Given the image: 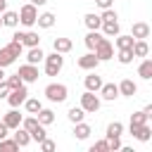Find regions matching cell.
<instances>
[{
  "label": "cell",
  "mask_w": 152,
  "mask_h": 152,
  "mask_svg": "<svg viewBox=\"0 0 152 152\" xmlns=\"http://www.w3.org/2000/svg\"><path fill=\"white\" fill-rule=\"evenodd\" d=\"M66 95H69V88L64 83H48L45 86V97L50 102H64Z\"/></svg>",
  "instance_id": "cell-1"
},
{
  "label": "cell",
  "mask_w": 152,
  "mask_h": 152,
  "mask_svg": "<svg viewBox=\"0 0 152 152\" xmlns=\"http://www.w3.org/2000/svg\"><path fill=\"white\" fill-rule=\"evenodd\" d=\"M43 62H45V74H48V76H57V74L62 71V66H64V57H62L59 52L45 55Z\"/></svg>",
  "instance_id": "cell-2"
},
{
  "label": "cell",
  "mask_w": 152,
  "mask_h": 152,
  "mask_svg": "<svg viewBox=\"0 0 152 152\" xmlns=\"http://www.w3.org/2000/svg\"><path fill=\"white\" fill-rule=\"evenodd\" d=\"M81 109H83L86 114H95V112L100 109V97H97L93 90H86V93L81 95Z\"/></svg>",
  "instance_id": "cell-3"
},
{
  "label": "cell",
  "mask_w": 152,
  "mask_h": 152,
  "mask_svg": "<svg viewBox=\"0 0 152 152\" xmlns=\"http://www.w3.org/2000/svg\"><path fill=\"white\" fill-rule=\"evenodd\" d=\"M93 52H95V57H97L100 62H104V59H112V57H114V45L109 43V38H104V36H102Z\"/></svg>",
  "instance_id": "cell-4"
},
{
  "label": "cell",
  "mask_w": 152,
  "mask_h": 152,
  "mask_svg": "<svg viewBox=\"0 0 152 152\" xmlns=\"http://www.w3.org/2000/svg\"><path fill=\"white\" fill-rule=\"evenodd\" d=\"M36 19H38V10H36V5H24L21 10H19V21L26 26V28H31L33 24H36Z\"/></svg>",
  "instance_id": "cell-5"
},
{
  "label": "cell",
  "mask_w": 152,
  "mask_h": 152,
  "mask_svg": "<svg viewBox=\"0 0 152 152\" xmlns=\"http://www.w3.org/2000/svg\"><path fill=\"white\" fill-rule=\"evenodd\" d=\"M28 97V90H26V83L24 86H19V88H12L10 93H7V102H10V107H19V104H24V100Z\"/></svg>",
  "instance_id": "cell-6"
},
{
  "label": "cell",
  "mask_w": 152,
  "mask_h": 152,
  "mask_svg": "<svg viewBox=\"0 0 152 152\" xmlns=\"http://www.w3.org/2000/svg\"><path fill=\"white\" fill-rule=\"evenodd\" d=\"M12 38L21 40V45H28V48H36V45H40V36H38L36 31H17Z\"/></svg>",
  "instance_id": "cell-7"
},
{
  "label": "cell",
  "mask_w": 152,
  "mask_h": 152,
  "mask_svg": "<svg viewBox=\"0 0 152 152\" xmlns=\"http://www.w3.org/2000/svg\"><path fill=\"white\" fill-rule=\"evenodd\" d=\"M17 74L21 76V81H24V83H33V81H38V66H36V64H28V62H26V64H21V66H19V71H17Z\"/></svg>",
  "instance_id": "cell-8"
},
{
  "label": "cell",
  "mask_w": 152,
  "mask_h": 152,
  "mask_svg": "<svg viewBox=\"0 0 152 152\" xmlns=\"http://www.w3.org/2000/svg\"><path fill=\"white\" fill-rule=\"evenodd\" d=\"M76 64H78V69H86V71H95V69H97V64H100V59H97V57H95V52L90 50L88 55L78 57V62H76Z\"/></svg>",
  "instance_id": "cell-9"
},
{
  "label": "cell",
  "mask_w": 152,
  "mask_h": 152,
  "mask_svg": "<svg viewBox=\"0 0 152 152\" xmlns=\"http://www.w3.org/2000/svg\"><path fill=\"white\" fill-rule=\"evenodd\" d=\"M21 119H24V116L17 112V107H12V109L2 116V124H5L10 131H14V128H19V126H21Z\"/></svg>",
  "instance_id": "cell-10"
},
{
  "label": "cell",
  "mask_w": 152,
  "mask_h": 152,
  "mask_svg": "<svg viewBox=\"0 0 152 152\" xmlns=\"http://www.w3.org/2000/svg\"><path fill=\"white\" fill-rule=\"evenodd\" d=\"M100 95H102V100H107V102H114V100L119 97V86H116V83H102V88H100Z\"/></svg>",
  "instance_id": "cell-11"
},
{
  "label": "cell",
  "mask_w": 152,
  "mask_h": 152,
  "mask_svg": "<svg viewBox=\"0 0 152 152\" xmlns=\"http://www.w3.org/2000/svg\"><path fill=\"white\" fill-rule=\"evenodd\" d=\"M131 36H133L135 40L150 38V24H145V21H135V24H133V28H131Z\"/></svg>",
  "instance_id": "cell-12"
},
{
  "label": "cell",
  "mask_w": 152,
  "mask_h": 152,
  "mask_svg": "<svg viewBox=\"0 0 152 152\" xmlns=\"http://www.w3.org/2000/svg\"><path fill=\"white\" fill-rule=\"evenodd\" d=\"M128 131H131V135H133V138H138V140H142V142H147V140L152 138V128H150L147 124L135 126V128H128Z\"/></svg>",
  "instance_id": "cell-13"
},
{
  "label": "cell",
  "mask_w": 152,
  "mask_h": 152,
  "mask_svg": "<svg viewBox=\"0 0 152 152\" xmlns=\"http://www.w3.org/2000/svg\"><path fill=\"white\" fill-rule=\"evenodd\" d=\"M138 93V86L131 81V78H124L121 83H119V95H124V97H133Z\"/></svg>",
  "instance_id": "cell-14"
},
{
  "label": "cell",
  "mask_w": 152,
  "mask_h": 152,
  "mask_svg": "<svg viewBox=\"0 0 152 152\" xmlns=\"http://www.w3.org/2000/svg\"><path fill=\"white\" fill-rule=\"evenodd\" d=\"M83 24L88 26V31H100V26H102V19H100V14H95V12H88V14L83 17Z\"/></svg>",
  "instance_id": "cell-15"
},
{
  "label": "cell",
  "mask_w": 152,
  "mask_h": 152,
  "mask_svg": "<svg viewBox=\"0 0 152 152\" xmlns=\"http://www.w3.org/2000/svg\"><path fill=\"white\" fill-rule=\"evenodd\" d=\"M52 48H55V52H59V55H66V52H71L74 43H71L69 38H55V40H52Z\"/></svg>",
  "instance_id": "cell-16"
},
{
  "label": "cell",
  "mask_w": 152,
  "mask_h": 152,
  "mask_svg": "<svg viewBox=\"0 0 152 152\" xmlns=\"http://www.w3.org/2000/svg\"><path fill=\"white\" fill-rule=\"evenodd\" d=\"M83 83H86V90H93V93H97V90L102 88V78H100L95 71H93V74H88Z\"/></svg>",
  "instance_id": "cell-17"
},
{
  "label": "cell",
  "mask_w": 152,
  "mask_h": 152,
  "mask_svg": "<svg viewBox=\"0 0 152 152\" xmlns=\"http://www.w3.org/2000/svg\"><path fill=\"white\" fill-rule=\"evenodd\" d=\"M43 57H45V52L40 50V45L28 48V52H26V62L28 64H38V62H43Z\"/></svg>",
  "instance_id": "cell-18"
},
{
  "label": "cell",
  "mask_w": 152,
  "mask_h": 152,
  "mask_svg": "<svg viewBox=\"0 0 152 152\" xmlns=\"http://www.w3.org/2000/svg\"><path fill=\"white\" fill-rule=\"evenodd\" d=\"M90 133H93V128H90L88 124H83V121H78L76 128H74V138H76V140H88Z\"/></svg>",
  "instance_id": "cell-19"
},
{
  "label": "cell",
  "mask_w": 152,
  "mask_h": 152,
  "mask_svg": "<svg viewBox=\"0 0 152 152\" xmlns=\"http://www.w3.org/2000/svg\"><path fill=\"white\" fill-rule=\"evenodd\" d=\"M36 24H38L40 28H52V26H55V14H52V12H43V14H38Z\"/></svg>",
  "instance_id": "cell-20"
},
{
  "label": "cell",
  "mask_w": 152,
  "mask_h": 152,
  "mask_svg": "<svg viewBox=\"0 0 152 152\" xmlns=\"http://www.w3.org/2000/svg\"><path fill=\"white\" fill-rule=\"evenodd\" d=\"M131 50H133V55H135V57H147V52H150V48H147V40H145V38H142V40H133Z\"/></svg>",
  "instance_id": "cell-21"
},
{
  "label": "cell",
  "mask_w": 152,
  "mask_h": 152,
  "mask_svg": "<svg viewBox=\"0 0 152 152\" xmlns=\"http://www.w3.org/2000/svg\"><path fill=\"white\" fill-rule=\"evenodd\" d=\"M14 142H17L19 147H26V145L31 142L28 131H26V128H14Z\"/></svg>",
  "instance_id": "cell-22"
},
{
  "label": "cell",
  "mask_w": 152,
  "mask_h": 152,
  "mask_svg": "<svg viewBox=\"0 0 152 152\" xmlns=\"http://www.w3.org/2000/svg\"><path fill=\"white\" fill-rule=\"evenodd\" d=\"M2 26H10V28H17L19 26V14L17 12H2Z\"/></svg>",
  "instance_id": "cell-23"
},
{
  "label": "cell",
  "mask_w": 152,
  "mask_h": 152,
  "mask_svg": "<svg viewBox=\"0 0 152 152\" xmlns=\"http://www.w3.org/2000/svg\"><path fill=\"white\" fill-rule=\"evenodd\" d=\"M138 76L145 78V81L152 78V59H142V62H140V66H138Z\"/></svg>",
  "instance_id": "cell-24"
},
{
  "label": "cell",
  "mask_w": 152,
  "mask_h": 152,
  "mask_svg": "<svg viewBox=\"0 0 152 152\" xmlns=\"http://www.w3.org/2000/svg\"><path fill=\"white\" fill-rule=\"evenodd\" d=\"M38 124H43V126H50L52 121H55V112L52 109H45V107H40V112H38Z\"/></svg>",
  "instance_id": "cell-25"
},
{
  "label": "cell",
  "mask_w": 152,
  "mask_h": 152,
  "mask_svg": "<svg viewBox=\"0 0 152 152\" xmlns=\"http://www.w3.org/2000/svg\"><path fill=\"white\" fill-rule=\"evenodd\" d=\"M121 133H124V124H121V121H112V124L107 126L104 138H121Z\"/></svg>",
  "instance_id": "cell-26"
},
{
  "label": "cell",
  "mask_w": 152,
  "mask_h": 152,
  "mask_svg": "<svg viewBox=\"0 0 152 152\" xmlns=\"http://www.w3.org/2000/svg\"><path fill=\"white\" fill-rule=\"evenodd\" d=\"M100 38H102V33H100V31H88V36H86V40H83V43H86V48H88V50H95V45L100 43Z\"/></svg>",
  "instance_id": "cell-27"
},
{
  "label": "cell",
  "mask_w": 152,
  "mask_h": 152,
  "mask_svg": "<svg viewBox=\"0 0 152 152\" xmlns=\"http://www.w3.org/2000/svg\"><path fill=\"white\" fill-rule=\"evenodd\" d=\"M24 107H26V112H28V114H38V112H40V107H43V102H40V100H36V97H26V100H24Z\"/></svg>",
  "instance_id": "cell-28"
},
{
  "label": "cell",
  "mask_w": 152,
  "mask_h": 152,
  "mask_svg": "<svg viewBox=\"0 0 152 152\" xmlns=\"http://www.w3.org/2000/svg\"><path fill=\"white\" fill-rule=\"evenodd\" d=\"M142 124H147V114L140 109V112H133L131 114V124H128V128H135V126H142Z\"/></svg>",
  "instance_id": "cell-29"
},
{
  "label": "cell",
  "mask_w": 152,
  "mask_h": 152,
  "mask_svg": "<svg viewBox=\"0 0 152 152\" xmlns=\"http://www.w3.org/2000/svg\"><path fill=\"white\" fill-rule=\"evenodd\" d=\"M28 135H31V140H36V142H40L43 138H48V133H45V126H43V124H36V126L28 131Z\"/></svg>",
  "instance_id": "cell-30"
},
{
  "label": "cell",
  "mask_w": 152,
  "mask_h": 152,
  "mask_svg": "<svg viewBox=\"0 0 152 152\" xmlns=\"http://www.w3.org/2000/svg\"><path fill=\"white\" fill-rule=\"evenodd\" d=\"M14 59H17V57L10 52V48H7V45H5V48H0V66H2V69H5V66H10Z\"/></svg>",
  "instance_id": "cell-31"
},
{
  "label": "cell",
  "mask_w": 152,
  "mask_h": 152,
  "mask_svg": "<svg viewBox=\"0 0 152 152\" xmlns=\"http://www.w3.org/2000/svg\"><path fill=\"white\" fill-rule=\"evenodd\" d=\"M102 33L104 36H116L119 33V21H102Z\"/></svg>",
  "instance_id": "cell-32"
},
{
  "label": "cell",
  "mask_w": 152,
  "mask_h": 152,
  "mask_svg": "<svg viewBox=\"0 0 152 152\" xmlns=\"http://www.w3.org/2000/svg\"><path fill=\"white\" fill-rule=\"evenodd\" d=\"M116 59H119L121 64H131V62L135 59V55H133V50H131V48H121V50H119V57H116Z\"/></svg>",
  "instance_id": "cell-33"
},
{
  "label": "cell",
  "mask_w": 152,
  "mask_h": 152,
  "mask_svg": "<svg viewBox=\"0 0 152 152\" xmlns=\"http://www.w3.org/2000/svg\"><path fill=\"white\" fill-rule=\"evenodd\" d=\"M66 116H69V121H71V124H78V121H83L86 112H83L81 107H71V109L66 112Z\"/></svg>",
  "instance_id": "cell-34"
},
{
  "label": "cell",
  "mask_w": 152,
  "mask_h": 152,
  "mask_svg": "<svg viewBox=\"0 0 152 152\" xmlns=\"http://www.w3.org/2000/svg\"><path fill=\"white\" fill-rule=\"evenodd\" d=\"M133 40H135L133 36H121V33H116V48H119V50H121V48H131Z\"/></svg>",
  "instance_id": "cell-35"
},
{
  "label": "cell",
  "mask_w": 152,
  "mask_h": 152,
  "mask_svg": "<svg viewBox=\"0 0 152 152\" xmlns=\"http://www.w3.org/2000/svg\"><path fill=\"white\" fill-rule=\"evenodd\" d=\"M7 48H10V52H12L14 57H19V55H21V50H24V45H21V40H17V38H12Z\"/></svg>",
  "instance_id": "cell-36"
},
{
  "label": "cell",
  "mask_w": 152,
  "mask_h": 152,
  "mask_svg": "<svg viewBox=\"0 0 152 152\" xmlns=\"http://www.w3.org/2000/svg\"><path fill=\"white\" fill-rule=\"evenodd\" d=\"M100 19H102V21H116L119 17H116V12H114L112 7H107V10H102V14H100Z\"/></svg>",
  "instance_id": "cell-37"
},
{
  "label": "cell",
  "mask_w": 152,
  "mask_h": 152,
  "mask_svg": "<svg viewBox=\"0 0 152 152\" xmlns=\"http://www.w3.org/2000/svg\"><path fill=\"white\" fill-rule=\"evenodd\" d=\"M5 81H7L10 90H12V88H19V86H24V81H21V76H19V74H14V76H10V78H5Z\"/></svg>",
  "instance_id": "cell-38"
},
{
  "label": "cell",
  "mask_w": 152,
  "mask_h": 152,
  "mask_svg": "<svg viewBox=\"0 0 152 152\" xmlns=\"http://www.w3.org/2000/svg\"><path fill=\"white\" fill-rule=\"evenodd\" d=\"M38 145H40V150H43V152H52V150L57 147V145H55V140H50V138H43Z\"/></svg>",
  "instance_id": "cell-39"
},
{
  "label": "cell",
  "mask_w": 152,
  "mask_h": 152,
  "mask_svg": "<svg viewBox=\"0 0 152 152\" xmlns=\"http://www.w3.org/2000/svg\"><path fill=\"white\" fill-rule=\"evenodd\" d=\"M0 150H19V145L14 142V138H12V140L2 138V140H0Z\"/></svg>",
  "instance_id": "cell-40"
},
{
  "label": "cell",
  "mask_w": 152,
  "mask_h": 152,
  "mask_svg": "<svg viewBox=\"0 0 152 152\" xmlns=\"http://www.w3.org/2000/svg\"><path fill=\"white\" fill-rule=\"evenodd\" d=\"M104 140H107V150H112V152L121 147V140L119 138H104Z\"/></svg>",
  "instance_id": "cell-41"
},
{
  "label": "cell",
  "mask_w": 152,
  "mask_h": 152,
  "mask_svg": "<svg viewBox=\"0 0 152 152\" xmlns=\"http://www.w3.org/2000/svg\"><path fill=\"white\" fill-rule=\"evenodd\" d=\"M90 152H107V140H97V142L90 147Z\"/></svg>",
  "instance_id": "cell-42"
},
{
  "label": "cell",
  "mask_w": 152,
  "mask_h": 152,
  "mask_svg": "<svg viewBox=\"0 0 152 152\" xmlns=\"http://www.w3.org/2000/svg\"><path fill=\"white\" fill-rule=\"evenodd\" d=\"M7 93H10V86H7V81H0V100H2V97H7Z\"/></svg>",
  "instance_id": "cell-43"
},
{
  "label": "cell",
  "mask_w": 152,
  "mask_h": 152,
  "mask_svg": "<svg viewBox=\"0 0 152 152\" xmlns=\"http://www.w3.org/2000/svg\"><path fill=\"white\" fill-rule=\"evenodd\" d=\"M112 2H114V0H95V5H97L100 10H107V7H112Z\"/></svg>",
  "instance_id": "cell-44"
},
{
  "label": "cell",
  "mask_w": 152,
  "mask_h": 152,
  "mask_svg": "<svg viewBox=\"0 0 152 152\" xmlns=\"http://www.w3.org/2000/svg\"><path fill=\"white\" fill-rule=\"evenodd\" d=\"M7 133H10V128H7V126L0 121V140H2V138H7Z\"/></svg>",
  "instance_id": "cell-45"
},
{
  "label": "cell",
  "mask_w": 152,
  "mask_h": 152,
  "mask_svg": "<svg viewBox=\"0 0 152 152\" xmlns=\"http://www.w3.org/2000/svg\"><path fill=\"white\" fill-rule=\"evenodd\" d=\"M142 112H145V114H147V119H150V116H152V104H147V107H145Z\"/></svg>",
  "instance_id": "cell-46"
},
{
  "label": "cell",
  "mask_w": 152,
  "mask_h": 152,
  "mask_svg": "<svg viewBox=\"0 0 152 152\" xmlns=\"http://www.w3.org/2000/svg\"><path fill=\"white\" fill-rule=\"evenodd\" d=\"M5 10H7V0H0V14H2Z\"/></svg>",
  "instance_id": "cell-47"
},
{
  "label": "cell",
  "mask_w": 152,
  "mask_h": 152,
  "mask_svg": "<svg viewBox=\"0 0 152 152\" xmlns=\"http://www.w3.org/2000/svg\"><path fill=\"white\" fill-rule=\"evenodd\" d=\"M48 0H31V5H36V7H40V5H45Z\"/></svg>",
  "instance_id": "cell-48"
},
{
  "label": "cell",
  "mask_w": 152,
  "mask_h": 152,
  "mask_svg": "<svg viewBox=\"0 0 152 152\" xmlns=\"http://www.w3.org/2000/svg\"><path fill=\"white\" fill-rule=\"evenodd\" d=\"M0 81H5V69L0 66Z\"/></svg>",
  "instance_id": "cell-49"
},
{
  "label": "cell",
  "mask_w": 152,
  "mask_h": 152,
  "mask_svg": "<svg viewBox=\"0 0 152 152\" xmlns=\"http://www.w3.org/2000/svg\"><path fill=\"white\" fill-rule=\"evenodd\" d=\"M0 26H2V14H0Z\"/></svg>",
  "instance_id": "cell-50"
}]
</instances>
